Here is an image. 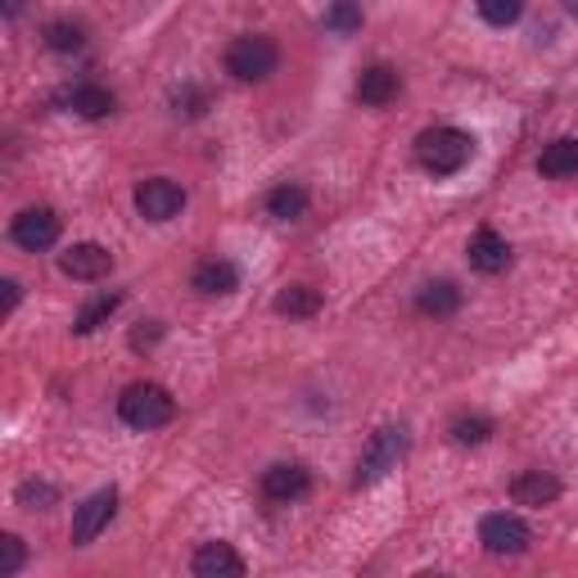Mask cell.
Returning <instances> with one entry per match:
<instances>
[{"label": "cell", "mask_w": 578, "mask_h": 578, "mask_svg": "<svg viewBox=\"0 0 578 578\" xmlns=\"http://www.w3.org/2000/svg\"><path fill=\"white\" fill-rule=\"evenodd\" d=\"M474 159V136L461 127H429L416 136V163L434 176H452Z\"/></svg>", "instance_id": "obj_1"}, {"label": "cell", "mask_w": 578, "mask_h": 578, "mask_svg": "<svg viewBox=\"0 0 578 578\" xmlns=\"http://www.w3.org/2000/svg\"><path fill=\"white\" fill-rule=\"evenodd\" d=\"M118 416L131 425V429H159L176 416V403L163 384H127L122 398H118Z\"/></svg>", "instance_id": "obj_2"}, {"label": "cell", "mask_w": 578, "mask_h": 578, "mask_svg": "<svg viewBox=\"0 0 578 578\" xmlns=\"http://www.w3.org/2000/svg\"><path fill=\"white\" fill-rule=\"evenodd\" d=\"M403 457H407V429H394V425L375 429L371 443H366V452H362V461H357V479H353V484H357V489L375 484V479H384Z\"/></svg>", "instance_id": "obj_3"}, {"label": "cell", "mask_w": 578, "mask_h": 578, "mask_svg": "<svg viewBox=\"0 0 578 578\" xmlns=\"http://www.w3.org/2000/svg\"><path fill=\"white\" fill-rule=\"evenodd\" d=\"M280 64V51L271 36H239L226 51V73L235 82H267Z\"/></svg>", "instance_id": "obj_4"}, {"label": "cell", "mask_w": 578, "mask_h": 578, "mask_svg": "<svg viewBox=\"0 0 578 578\" xmlns=\"http://www.w3.org/2000/svg\"><path fill=\"white\" fill-rule=\"evenodd\" d=\"M185 208V190L168 176H150V181H140L136 185V213L144 222H172L176 213Z\"/></svg>", "instance_id": "obj_5"}, {"label": "cell", "mask_w": 578, "mask_h": 578, "mask_svg": "<svg viewBox=\"0 0 578 578\" xmlns=\"http://www.w3.org/2000/svg\"><path fill=\"white\" fill-rule=\"evenodd\" d=\"M114 515H118V489L90 493V497L77 506V515H73V547H90V543L109 528Z\"/></svg>", "instance_id": "obj_6"}, {"label": "cell", "mask_w": 578, "mask_h": 578, "mask_svg": "<svg viewBox=\"0 0 578 578\" xmlns=\"http://www.w3.org/2000/svg\"><path fill=\"white\" fill-rule=\"evenodd\" d=\"M479 543H484L493 556H520L528 552V524L520 515H484V524H479Z\"/></svg>", "instance_id": "obj_7"}, {"label": "cell", "mask_w": 578, "mask_h": 578, "mask_svg": "<svg viewBox=\"0 0 578 578\" xmlns=\"http://www.w3.org/2000/svg\"><path fill=\"white\" fill-rule=\"evenodd\" d=\"M10 235H14L19 249L41 254V249H51L60 239V217H55V208H23L14 217V226H10Z\"/></svg>", "instance_id": "obj_8"}, {"label": "cell", "mask_w": 578, "mask_h": 578, "mask_svg": "<svg viewBox=\"0 0 578 578\" xmlns=\"http://www.w3.org/2000/svg\"><path fill=\"white\" fill-rule=\"evenodd\" d=\"M60 271L73 276V280H105L114 271V254L95 239H82V245H68L60 254Z\"/></svg>", "instance_id": "obj_9"}, {"label": "cell", "mask_w": 578, "mask_h": 578, "mask_svg": "<svg viewBox=\"0 0 578 578\" xmlns=\"http://www.w3.org/2000/svg\"><path fill=\"white\" fill-rule=\"evenodd\" d=\"M560 497V479L547 470H520L511 479V502L515 506H552Z\"/></svg>", "instance_id": "obj_10"}, {"label": "cell", "mask_w": 578, "mask_h": 578, "mask_svg": "<svg viewBox=\"0 0 578 578\" xmlns=\"http://www.w3.org/2000/svg\"><path fill=\"white\" fill-rule=\"evenodd\" d=\"M470 267L484 271V276H497V271L511 267V245H506V239H502L493 226H484V231L470 235Z\"/></svg>", "instance_id": "obj_11"}, {"label": "cell", "mask_w": 578, "mask_h": 578, "mask_svg": "<svg viewBox=\"0 0 578 578\" xmlns=\"http://www.w3.org/2000/svg\"><path fill=\"white\" fill-rule=\"evenodd\" d=\"M308 489H312V474H308L303 465H295V461L271 465V470L263 474V493H267L271 502H299Z\"/></svg>", "instance_id": "obj_12"}, {"label": "cell", "mask_w": 578, "mask_h": 578, "mask_svg": "<svg viewBox=\"0 0 578 578\" xmlns=\"http://www.w3.org/2000/svg\"><path fill=\"white\" fill-rule=\"evenodd\" d=\"M190 569L200 578H239L245 574V560H239V552L231 543H204L195 552V560H190Z\"/></svg>", "instance_id": "obj_13"}, {"label": "cell", "mask_w": 578, "mask_h": 578, "mask_svg": "<svg viewBox=\"0 0 578 578\" xmlns=\"http://www.w3.org/2000/svg\"><path fill=\"white\" fill-rule=\"evenodd\" d=\"M357 100L371 105V109H384L389 100H398V73L384 68V64L366 68V73L357 77Z\"/></svg>", "instance_id": "obj_14"}, {"label": "cell", "mask_w": 578, "mask_h": 578, "mask_svg": "<svg viewBox=\"0 0 578 578\" xmlns=\"http://www.w3.org/2000/svg\"><path fill=\"white\" fill-rule=\"evenodd\" d=\"M195 289H200V295H208V299L235 295V289H239V271H235V263H226V258H208V263H200V267H195Z\"/></svg>", "instance_id": "obj_15"}, {"label": "cell", "mask_w": 578, "mask_h": 578, "mask_svg": "<svg viewBox=\"0 0 578 578\" xmlns=\"http://www.w3.org/2000/svg\"><path fill=\"white\" fill-rule=\"evenodd\" d=\"M538 172L552 176V181H565V176H578V136H560L552 140L543 159H538Z\"/></svg>", "instance_id": "obj_16"}, {"label": "cell", "mask_w": 578, "mask_h": 578, "mask_svg": "<svg viewBox=\"0 0 578 578\" xmlns=\"http://www.w3.org/2000/svg\"><path fill=\"white\" fill-rule=\"evenodd\" d=\"M416 308H420L425 317H452V312L461 308V289H457L452 280H429V285H420Z\"/></svg>", "instance_id": "obj_17"}, {"label": "cell", "mask_w": 578, "mask_h": 578, "mask_svg": "<svg viewBox=\"0 0 578 578\" xmlns=\"http://www.w3.org/2000/svg\"><path fill=\"white\" fill-rule=\"evenodd\" d=\"M68 105H73V114H82V118H109L118 100H114V90L86 82V86H77V90L68 95Z\"/></svg>", "instance_id": "obj_18"}, {"label": "cell", "mask_w": 578, "mask_h": 578, "mask_svg": "<svg viewBox=\"0 0 578 578\" xmlns=\"http://www.w3.org/2000/svg\"><path fill=\"white\" fill-rule=\"evenodd\" d=\"M276 312L280 317H317L321 312V289L312 285H289L276 295Z\"/></svg>", "instance_id": "obj_19"}, {"label": "cell", "mask_w": 578, "mask_h": 578, "mask_svg": "<svg viewBox=\"0 0 578 578\" xmlns=\"http://www.w3.org/2000/svg\"><path fill=\"white\" fill-rule=\"evenodd\" d=\"M267 213L276 222H295L308 213V190L303 185H276L271 195H267Z\"/></svg>", "instance_id": "obj_20"}, {"label": "cell", "mask_w": 578, "mask_h": 578, "mask_svg": "<svg viewBox=\"0 0 578 578\" xmlns=\"http://www.w3.org/2000/svg\"><path fill=\"white\" fill-rule=\"evenodd\" d=\"M489 439H493V420H484V416H461V420H452V443L479 448V443H489Z\"/></svg>", "instance_id": "obj_21"}, {"label": "cell", "mask_w": 578, "mask_h": 578, "mask_svg": "<svg viewBox=\"0 0 578 578\" xmlns=\"http://www.w3.org/2000/svg\"><path fill=\"white\" fill-rule=\"evenodd\" d=\"M325 28L340 32V36L357 32L362 28V0H334V6L325 10Z\"/></svg>", "instance_id": "obj_22"}, {"label": "cell", "mask_w": 578, "mask_h": 578, "mask_svg": "<svg viewBox=\"0 0 578 578\" xmlns=\"http://www.w3.org/2000/svg\"><path fill=\"white\" fill-rule=\"evenodd\" d=\"M45 45L60 51V55H73V51H82V45H86V32L77 23H68V19H60V23L45 28Z\"/></svg>", "instance_id": "obj_23"}, {"label": "cell", "mask_w": 578, "mask_h": 578, "mask_svg": "<svg viewBox=\"0 0 578 578\" xmlns=\"http://www.w3.org/2000/svg\"><path fill=\"white\" fill-rule=\"evenodd\" d=\"M118 303H122L118 295H100V299H95L90 308H82V312H77L73 330H77V334H90V330H100V321H109V317L118 312Z\"/></svg>", "instance_id": "obj_24"}, {"label": "cell", "mask_w": 578, "mask_h": 578, "mask_svg": "<svg viewBox=\"0 0 578 578\" xmlns=\"http://www.w3.org/2000/svg\"><path fill=\"white\" fill-rule=\"evenodd\" d=\"M524 14V0H479V19L493 28H511Z\"/></svg>", "instance_id": "obj_25"}, {"label": "cell", "mask_w": 578, "mask_h": 578, "mask_svg": "<svg viewBox=\"0 0 578 578\" xmlns=\"http://www.w3.org/2000/svg\"><path fill=\"white\" fill-rule=\"evenodd\" d=\"M23 560H28L23 538H14V534L0 538V578H14V574L23 569Z\"/></svg>", "instance_id": "obj_26"}, {"label": "cell", "mask_w": 578, "mask_h": 578, "mask_svg": "<svg viewBox=\"0 0 578 578\" xmlns=\"http://www.w3.org/2000/svg\"><path fill=\"white\" fill-rule=\"evenodd\" d=\"M19 502H23L28 511H45V506L55 502V489H51V484H23V489H19Z\"/></svg>", "instance_id": "obj_27"}, {"label": "cell", "mask_w": 578, "mask_h": 578, "mask_svg": "<svg viewBox=\"0 0 578 578\" xmlns=\"http://www.w3.org/2000/svg\"><path fill=\"white\" fill-rule=\"evenodd\" d=\"M154 340H159V325H154V321H144V325L131 334V349H150Z\"/></svg>", "instance_id": "obj_28"}, {"label": "cell", "mask_w": 578, "mask_h": 578, "mask_svg": "<svg viewBox=\"0 0 578 578\" xmlns=\"http://www.w3.org/2000/svg\"><path fill=\"white\" fill-rule=\"evenodd\" d=\"M0 289H6V312H14L19 308V285L14 280H0Z\"/></svg>", "instance_id": "obj_29"}, {"label": "cell", "mask_w": 578, "mask_h": 578, "mask_svg": "<svg viewBox=\"0 0 578 578\" xmlns=\"http://www.w3.org/2000/svg\"><path fill=\"white\" fill-rule=\"evenodd\" d=\"M565 10H569V14L578 19V0H565Z\"/></svg>", "instance_id": "obj_30"}]
</instances>
